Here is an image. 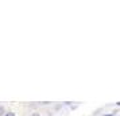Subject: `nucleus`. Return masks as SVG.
Segmentation results:
<instances>
[{
	"instance_id": "2",
	"label": "nucleus",
	"mask_w": 120,
	"mask_h": 116,
	"mask_svg": "<svg viewBox=\"0 0 120 116\" xmlns=\"http://www.w3.org/2000/svg\"><path fill=\"white\" fill-rule=\"evenodd\" d=\"M4 116H16V115H15L14 112H7V113H6Z\"/></svg>"
},
{
	"instance_id": "6",
	"label": "nucleus",
	"mask_w": 120,
	"mask_h": 116,
	"mask_svg": "<svg viewBox=\"0 0 120 116\" xmlns=\"http://www.w3.org/2000/svg\"><path fill=\"white\" fill-rule=\"evenodd\" d=\"M49 116H50V115H49Z\"/></svg>"
},
{
	"instance_id": "3",
	"label": "nucleus",
	"mask_w": 120,
	"mask_h": 116,
	"mask_svg": "<svg viewBox=\"0 0 120 116\" xmlns=\"http://www.w3.org/2000/svg\"><path fill=\"white\" fill-rule=\"evenodd\" d=\"M115 113H116V112H112V113H107V115H104V116H115Z\"/></svg>"
},
{
	"instance_id": "1",
	"label": "nucleus",
	"mask_w": 120,
	"mask_h": 116,
	"mask_svg": "<svg viewBox=\"0 0 120 116\" xmlns=\"http://www.w3.org/2000/svg\"><path fill=\"white\" fill-rule=\"evenodd\" d=\"M1 115H6V113H4V108L0 105V116H1Z\"/></svg>"
},
{
	"instance_id": "4",
	"label": "nucleus",
	"mask_w": 120,
	"mask_h": 116,
	"mask_svg": "<svg viewBox=\"0 0 120 116\" xmlns=\"http://www.w3.org/2000/svg\"><path fill=\"white\" fill-rule=\"evenodd\" d=\"M31 116H41V115H39V113H33Z\"/></svg>"
},
{
	"instance_id": "5",
	"label": "nucleus",
	"mask_w": 120,
	"mask_h": 116,
	"mask_svg": "<svg viewBox=\"0 0 120 116\" xmlns=\"http://www.w3.org/2000/svg\"><path fill=\"white\" fill-rule=\"evenodd\" d=\"M116 105H117V107H120V101H117V103H116Z\"/></svg>"
}]
</instances>
